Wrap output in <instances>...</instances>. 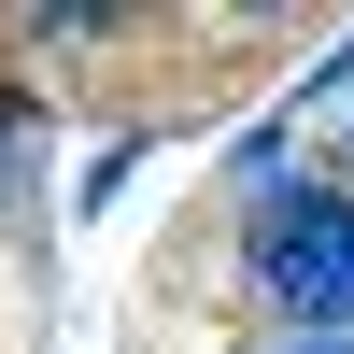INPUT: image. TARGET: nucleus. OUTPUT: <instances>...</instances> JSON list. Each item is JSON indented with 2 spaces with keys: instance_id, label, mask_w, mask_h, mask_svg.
<instances>
[{
  "instance_id": "f257e3e1",
  "label": "nucleus",
  "mask_w": 354,
  "mask_h": 354,
  "mask_svg": "<svg viewBox=\"0 0 354 354\" xmlns=\"http://www.w3.org/2000/svg\"><path fill=\"white\" fill-rule=\"evenodd\" d=\"M227 283L270 340H354V198L312 156L283 185H255L241 227H227Z\"/></svg>"
},
{
  "instance_id": "f03ea898",
  "label": "nucleus",
  "mask_w": 354,
  "mask_h": 354,
  "mask_svg": "<svg viewBox=\"0 0 354 354\" xmlns=\"http://www.w3.org/2000/svg\"><path fill=\"white\" fill-rule=\"evenodd\" d=\"M43 142H57V100H43V85H15V100H0V227L43 198Z\"/></svg>"
},
{
  "instance_id": "7ed1b4c3",
  "label": "nucleus",
  "mask_w": 354,
  "mask_h": 354,
  "mask_svg": "<svg viewBox=\"0 0 354 354\" xmlns=\"http://www.w3.org/2000/svg\"><path fill=\"white\" fill-rule=\"evenodd\" d=\"M312 113H326V128L354 113V15L326 28V57H298V85H283V128H312Z\"/></svg>"
},
{
  "instance_id": "20e7f679",
  "label": "nucleus",
  "mask_w": 354,
  "mask_h": 354,
  "mask_svg": "<svg viewBox=\"0 0 354 354\" xmlns=\"http://www.w3.org/2000/svg\"><path fill=\"white\" fill-rule=\"evenodd\" d=\"M298 156H312V142H298V128H283V113H255V128H241V142H227V185H241V198H255V185H283V170H298Z\"/></svg>"
},
{
  "instance_id": "39448f33",
  "label": "nucleus",
  "mask_w": 354,
  "mask_h": 354,
  "mask_svg": "<svg viewBox=\"0 0 354 354\" xmlns=\"http://www.w3.org/2000/svg\"><path fill=\"white\" fill-rule=\"evenodd\" d=\"M128 170H142V142H100V156H85V185H71V213H100V198L128 185Z\"/></svg>"
},
{
  "instance_id": "423d86ee",
  "label": "nucleus",
  "mask_w": 354,
  "mask_h": 354,
  "mask_svg": "<svg viewBox=\"0 0 354 354\" xmlns=\"http://www.w3.org/2000/svg\"><path fill=\"white\" fill-rule=\"evenodd\" d=\"M312 170H326V185L354 198V113H340V128H326V156H312Z\"/></svg>"
},
{
  "instance_id": "0eeeda50",
  "label": "nucleus",
  "mask_w": 354,
  "mask_h": 354,
  "mask_svg": "<svg viewBox=\"0 0 354 354\" xmlns=\"http://www.w3.org/2000/svg\"><path fill=\"white\" fill-rule=\"evenodd\" d=\"M15 85H28V71H15V28H0V100H15Z\"/></svg>"
},
{
  "instance_id": "6e6552de",
  "label": "nucleus",
  "mask_w": 354,
  "mask_h": 354,
  "mask_svg": "<svg viewBox=\"0 0 354 354\" xmlns=\"http://www.w3.org/2000/svg\"><path fill=\"white\" fill-rule=\"evenodd\" d=\"M270 354H354V340H270Z\"/></svg>"
}]
</instances>
